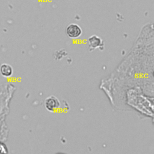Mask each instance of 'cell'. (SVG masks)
<instances>
[{"label":"cell","mask_w":154,"mask_h":154,"mask_svg":"<svg viewBox=\"0 0 154 154\" xmlns=\"http://www.w3.org/2000/svg\"><path fill=\"white\" fill-rule=\"evenodd\" d=\"M88 48L91 49H95L102 46V39L96 35H93L88 38Z\"/></svg>","instance_id":"cell-3"},{"label":"cell","mask_w":154,"mask_h":154,"mask_svg":"<svg viewBox=\"0 0 154 154\" xmlns=\"http://www.w3.org/2000/svg\"><path fill=\"white\" fill-rule=\"evenodd\" d=\"M66 33L67 35L71 38H76L79 37L82 31L81 28L76 23H70L66 28Z\"/></svg>","instance_id":"cell-1"},{"label":"cell","mask_w":154,"mask_h":154,"mask_svg":"<svg viewBox=\"0 0 154 154\" xmlns=\"http://www.w3.org/2000/svg\"><path fill=\"white\" fill-rule=\"evenodd\" d=\"M12 67L7 63L2 64L0 67V73L4 77H10L13 74Z\"/></svg>","instance_id":"cell-4"},{"label":"cell","mask_w":154,"mask_h":154,"mask_svg":"<svg viewBox=\"0 0 154 154\" xmlns=\"http://www.w3.org/2000/svg\"><path fill=\"white\" fill-rule=\"evenodd\" d=\"M45 106L47 110L49 111H54L58 109L60 106V103L58 98L54 96L48 97L45 100Z\"/></svg>","instance_id":"cell-2"}]
</instances>
